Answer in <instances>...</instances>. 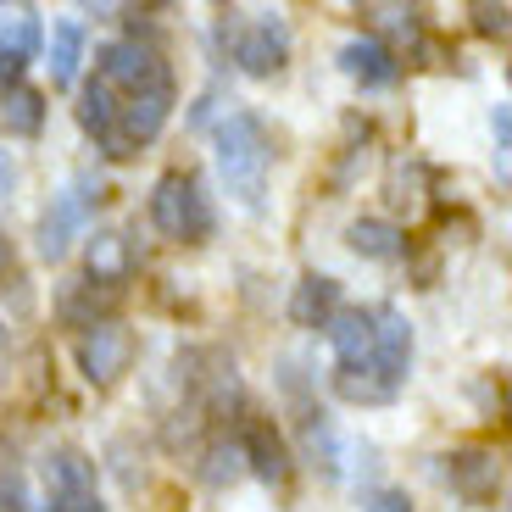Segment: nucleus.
<instances>
[{
	"label": "nucleus",
	"instance_id": "20",
	"mask_svg": "<svg viewBox=\"0 0 512 512\" xmlns=\"http://www.w3.org/2000/svg\"><path fill=\"white\" fill-rule=\"evenodd\" d=\"M117 106H123V101L106 90L101 78H90V84L78 90V123H84V134H95V145L117 128Z\"/></svg>",
	"mask_w": 512,
	"mask_h": 512
},
{
	"label": "nucleus",
	"instance_id": "2",
	"mask_svg": "<svg viewBox=\"0 0 512 512\" xmlns=\"http://www.w3.org/2000/svg\"><path fill=\"white\" fill-rule=\"evenodd\" d=\"M151 223L179 245H201L212 240L218 218H212V195L201 190L195 173H162L151 190Z\"/></svg>",
	"mask_w": 512,
	"mask_h": 512
},
{
	"label": "nucleus",
	"instance_id": "1",
	"mask_svg": "<svg viewBox=\"0 0 512 512\" xmlns=\"http://www.w3.org/2000/svg\"><path fill=\"white\" fill-rule=\"evenodd\" d=\"M212 145H218L223 190H229L245 212H256V206L268 201V179H273V140H268V128H262V117L229 112L218 123V134H212Z\"/></svg>",
	"mask_w": 512,
	"mask_h": 512
},
{
	"label": "nucleus",
	"instance_id": "13",
	"mask_svg": "<svg viewBox=\"0 0 512 512\" xmlns=\"http://www.w3.org/2000/svg\"><path fill=\"white\" fill-rule=\"evenodd\" d=\"M323 334H329L334 362H340V368L373 357V312L368 307H340L329 323H323Z\"/></svg>",
	"mask_w": 512,
	"mask_h": 512
},
{
	"label": "nucleus",
	"instance_id": "16",
	"mask_svg": "<svg viewBox=\"0 0 512 512\" xmlns=\"http://www.w3.org/2000/svg\"><path fill=\"white\" fill-rule=\"evenodd\" d=\"M45 485L51 496H95V462L78 446H56L45 457Z\"/></svg>",
	"mask_w": 512,
	"mask_h": 512
},
{
	"label": "nucleus",
	"instance_id": "10",
	"mask_svg": "<svg viewBox=\"0 0 512 512\" xmlns=\"http://www.w3.org/2000/svg\"><path fill=\"white\" fill-rule=\"evenodd\" d=\"M373 362H379L390 379L407 384L412 373V323L401 307H373Z\"/></svg>",
	"mask_w": 512,
	"mask_h": 512
},
{
	"label": "nucleus",
	"instance_id": "5",
	"mask_svg": "<svg viewBox=\"0 0 512 512\" xmlns=\"http://www.w3.org/2000/svg\"><path fill=\"white\" fill-rule=\"evenodd\" d=\"M95 78H101L106 90L123 101V95H140L151 90V84H167V62L156 45H140V39H112V45H101V56H95Z\"/></svg>",
	"mask_w": 512,
	"mask_h": 512
},
{
	"label": "nucleus",
	"instance_id": "29",
	"mask_svg": "<svg viewBox=\"0 0 512 512\" xmlns=\"http://www.w3.org/2000/svg\"><path fill=\"white\" fill-rule=\"evenodd\" d=\"M12 84H23V62L0 56V90H12Z\"/></svg>",
	"mask_w": 512,
	"mask_h": 512
},
{
	"label": "nucleus",
	"instance_id": "19",
	"mask_svg": "<svg viewBox=\"0 0 512 512\" xmlns=\"http://www.w3.org/2000/svg\"><path fill=\"white\" fill-rule=\"evenodd\" d=\"M45 56H51V62H45V67H51V84H62V90H67V84H78V67H84V28H78V23H56L51 28V51H45Z\"/></svg>",
	"mask_w": 512,
	"mask_h": 512
},
{
	"label": "nucleus",
	"instance_id": "31",
	"mask_svg": "<svg viewBox=\"0 0 512 512\" xmlns=\"http://www.w3.org/2000/svg\"><path fill=\"white\" fill-rule=\"evenodd\" d=\"M6 351H12V334H6V318H0V362H6Z\"/></svg>",
	"mask_w": 512,
	"mask_h": 512
},
{
	"label": "nucleus",
	"instance_id": "22",
	"mask_svg": "<svg viewBox=\"0 0 512 512\" xmlns=\"http://www.w3.org/2000/svg\"><path fill=\"white\" fill-rule=\"evenodd\" d=\"M362 17H373V28H384V34H407L412 45L423 39V12L418 6H368Z\"/></svg>",
	"mask_w": 512,
	"mask_h": 512
},
{
	"label": "nucleus",
	"instance_id": "15",
	"mask_svg": "<svg viewBox=\"0 0 512 512\" xmlns=\"http://www.w3.org/2000/svg\"><path fill=\"white\" fill-rule=\"evenodd\" d=\"M346 245L362 256V262H401L407 256V234L390 218H357L346 229Z\"/></svg>",
	"mask_w": 512,
	"mask_h": 512
},
{
	"label": "nucleus",
	"instance_id": "21",
	"mask_svg": "<svg viewBox=\"0 0 512 512\" xmlns=\"http://www.w3.org/2000/svg\"><path fill=\"white\" fill-rule=\"evenodd\" d=\"M240 474H245L240 440H212V446H206V462H201V479H206L212 490H223V485H234Z\"/></svg>",
	"mask_w": 512,
	"mask_h": 512
},
{
	"label": "nucleus",
	"instance_id": "9",
	"mask_svg": "<svg viewBox=\"0 0 512 512\" xmlns=\"http://www.w3.org/2000/svg\"><path fill=\"white\" fill-rule=\"evenodd\" d=\"M340 73H346L351 84H362V90H384V84L401 78V56L373 34L368 39H346V45H340Z\"/></svg>",
	"mask_w": 512,
	"mask_h": 512
},
{
	"label": "nucleus",
	"instance_id": "12",
	"mask_svg": "<svg viewBox=\"0 0 512 512\" xmlns=\"http://www.w3.org/2000/svg\"><path fill=\"white\" fill-rule=\"evenodd\" d=\"M334 396L351 401V407H384V401L401 396V379L379 368V362H351V368H334Z\"/></svg>",
	"mask_w": 512,
	"mask_h": 512
},
{
	"label": "nucleus",
	"instance_id": "18",
	"mask_svg": "<svg viewBox=\"0 0 512 512\" xmlns=\"http://www.w3.org/2000/svg\"><path fill=\"white\" fill-rule=\"evenodd\" d=\"M39 45H45V28H39V12L34 6H17V12L0 17V56H12V62H34Z\"/></svg>",
	"mask_w": 512,
	"mask_h": 512
},
{
	"label": "nucleus",
	"instance_id": "17",
	"mask_svg": "<svg viewBox=\"0 0 512 512\" xmlns=\"http://www.w3.org/2000/svg\"><path fill=\"white\" fill-rule=\"evenodd\" d=\"M0 123H6V134H17V140H34L39 128H45V95H39L34 84H12V90L0 95Z\"/></svg>",
	"mask_w": 512,
	"mask_h": 512
},
{
	"label": "nucleus",
	"instance_id": "26",
	"mask_svg": "<svg viewBox=\"0 0 512 512\" xmlns=\"http://www.w3.org/2000/svg\"><path fill=\"white\" fill-rule=\"evenodd\" d=\"M17 184H23V167H17L12 151H0V201H12Z\"/></svg>",
	"mask_w": 512,
	"mask_h": 512
},
{
	"label": "nucleus",
	"instance_id": "4",
	"mask_svg": "<svg viewBox=\"0 0 512 512\" xmlns=\"http://www.w3.org/2000/svg\"><path fill=\"white\" fill-rule=\"evenodd\" d=\"M95 206H101V184H95L90 173H78V179L67 184V190L56 195V201H51V212L39 218L34 251L45 256V262H62V256L73 251V240L84 234V223H90Z\"/></svg>",
	"mask_w": 512,
	"mask_h": 512
},
{
	"label": "nucleus",
	"instance_id": "3",
	"mask_svg": "<svg viewBox=\"0 0 512 512\" xmlns=\"http://www.w3.org/2000/svg\"><path fill=\"white\" fill-rule=\"evenodd\" d=\"M229 56L240 73L251 78H273L284 73V62H290V28H284L279 12H234L229 23Z\"/></svg>",
	"mask_w": 512,
	"mask_h": 512
},
{
	"label": "nucleus",
	"instance_id": "30",
	"mask_svg": "<svg viewBox=\"0 0 512 512\" xmlns=\"http://www.w3.org/2000/svg\"><path fill=\"white\" fill-rule=\"evenodd\" d=\"M12 273V240H6V229H0V279Z\"/></svg>",
	"mask_w": 512,
	"mask_h": 512
},
{
	"label": "nucleus",
	"instance_id": "11",
	"mask_svg": "<svg viewBox=\"0 0 512 512\" xmlns=\"http://www.w3.org/2000/svg\"><path fill=\"white\" fill-rule=\"evenodd\" d=\"M240 451H245V474H256L262 485H284L290 479V446H284V435L273 423H245Z\"/></svg>",
	"mask_w": 512,
	"mask_h": 512
},
{
	"label": "nucleus",
	"instance_id": "7",
	"mask_svg": "<svg viewBox=\"0 0 512 512\" xmlns=\"http://www.w3.org/2000/svg\"><path fill=\"white\" fill-rule=\"evenodd\" d=\"M134 273V245L123 229H95L84 240V284H101L106 295H117Z\"/></svg>",
	"mask_w": 512,
	"mask_h": 512
},
{
	"label": "nucleus",
	"instance_id": "23",
	"mask_svg": "<svg viewBox=\"0 0 512 512\" xmlns=\"http://www.w3.org/2000/svg\"><path fill=\"white\" fill-rule=\"evenodd\" d=\"M0 512H28V485L17 468V451L0 446Z\"/></svg>",
	"mask_w": 512,
	"mask_h": 512
},
{
	"label": "nucleus",
	"instance_id": "25",
	"mask_svg": "<svg viewBox=\"0 0 512 512\" xmlns=\"http://www.w3.org/2000/svg\"><path fill=\"white\" fill-rule=\"evenodd\" d=\"M474 28L490 39H507V6H474Z\"/></svg>",
	"mask_w": 512,
	"mask_h": 512
},
{
	"label": "nucleus",
	"instance_id": "24",
	"mask_svg": "<svg viewBox=\"0 0 512 512\" xmlns=\"http://www.w3.org/2000/svg\"><path fill=\"white\" fill-rule=\"evenodd\" d=\"M490 134H496V179L507 184V151H512V112H507V101H496V112H490Z\"/></svg>",
	"mask_w": 512,
	"mask_h": 512
},
{
	"label": "nucleus",
	"instance_id": "8",
	"mask_svg": "<svg viewBox=\"0 0 512 512\" xmlns=\"http://www.w3.org/2000/svg\"><path fill=\"white\" fill-rule=\"evenodd\" d=\"M440 474H446V485L468 501H490L501 490V462H496V451H485V446H457L451 457H440Z\"/></svg>",
	"mask_w": 512,
	"mask_h": 512
},
{
	"label": "nucleus",
	"instance_id": "27",
	"mask_svg": "<svg viewBox=\"0 0 512 512\" xmlns=\"http://www.w3.org/2000/svg\"><path fill=\"white\" fill-rule=\"evenodd\" d=\"M45 512H106V507H101V496H51Z\"/></svg>",
	"mask_w": 512,
	"mask_h": 512
},
{
	"label": "nucleus",
	"instance_id": "6",
	"mask_svg": "<svg viewBox=\"0 0 512 512\" xmlns=\"http://www.w3.org/2000/svg\"><path fill=\"white\" fill-rule=\"evenodd\" d=\"M128 368H134V329H123L117 318H101L78 334V373L95 390H112Z\"/></svg>",
	"mask_w": 512,
	"mask_h": 512
},
{
	"label": "nucleus",
	"instance_id": "28",
	"mask_svg": "<svg viewBox=\"0 0 512 512\" xmlns=\"http://www.w3.org/2000/svg\"><path fill=\"white\" fill-rule=\"evenodd\" d=\"M362 512H412V501H407V490H379Z\"/></svg>",
	"mask_w": 512,
	"mask_h": 512
},
{
	"label": "nucleus",
	"instance_id": "14",
	"mask_svg": "<svg viewBox=\"0 0 512 512\" xmlns=\"http://www.w3.org/2000/svg\"><path fill=\"white\" fill-rule=\"evenodd\" d=\"M334 312H340V279H329V273H307V279L295 284L290 318L301 323V329H323Z\"/></svg>",
	"mask_w": 512,
	"mask_h": 512
}]
</instances>
